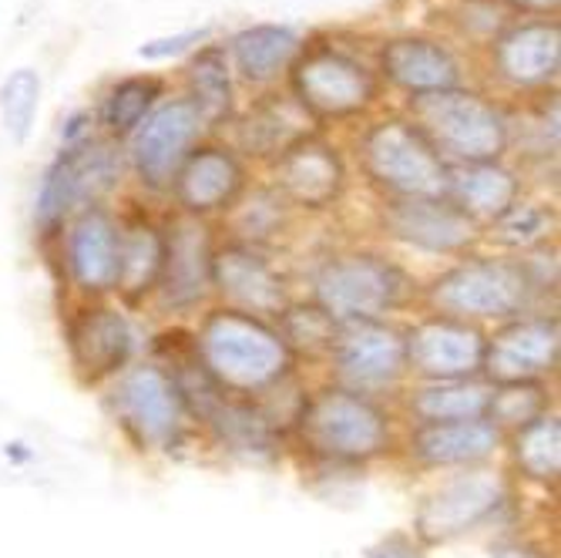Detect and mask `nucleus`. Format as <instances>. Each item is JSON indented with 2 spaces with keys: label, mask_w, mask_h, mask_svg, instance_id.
<instances>
[{
  "label": "nucleus",
  "mask_w": 561,
  "mask_h": 558,
  "mask_svg": "<svg viewBox=\"0 0 561 558\" xmlns=\"http://www.w3.org/2000/svg\"><path fill=\"white\" fill-rule=\"evenodd\" d=\"M367 558H427L421 551V545H414V538H407V535H387L383 542H377Z\"/></svg>",
  "instance_id": "nucleus-40"
},
{
  "label": "nucleus",
  "mask_w": 561,
  "mask_h": 558,
  "mask_svg": "<svg viewBox=\"0 0 561 558\" xmlns=\"http://www.w3.org/2000/svg\"><path fill=\"white\" fill-rule=\"evenodd\" d=\"M545 390L531 380L525 384H504L501 390H491V403H488V421L497 424H512V428H525L538 418H545Z\"/></svg>",
  "instance_id": "nucleus-35"
},
{
  "label": "nucleus",
  "mask_w": 561,
  "mask_h": 558,
  "mask_svg": "<svg viewBox=\"0 0 561 558\" xmlns=\"http://www.w3.org/2000/svg\"><path fill=\"white\" fill-rule=\"evenodd\" d=\"M302 50V37L289 24H249L226 44L229 65L249 84H273L283 78Z\"/></svg>",
  "instance_id": "nucleus-23"
},
{
  "label": "nucleus",
  "mask_w": 561,
  "mask_h": 558,
  "mask_svg": "<svg viewBox=\"0 0 561 558\" xmlns=\"http://www.w3.org/2000/svg\"><path fill=\"white\" fill-rule=\"evenodd\" d=\"M162 257H165L162 232H156L148 223H131L118 236V280H115V286L128 299L145 296L151 286H159Z\"/></svg>",
  "instance_id": "nucleus-30"
},
{
  "label": "nucleus",
  "mask_w": 561,
  "mask_h": 558,
  "mask_svg": "<svg viewBox=\"0 0 561 558\" xmlns=\"http://www.w3.org/2000/svg\"><path fill=\"white\" fill-rule=\"evenodd\" d=\"M343 179H346V172H343L336 148L320 135H306L276 156L279 195L296 202L302 209L330 206V202L343 192Z\"/></svg>",
  "instance_id": "nucleus-15"
},
{
  "label": "nucleus",
  "mask_w": 561,
  "mask_h": 558,
  "mask_svg": "<svg viewBox=\"0 0 561 558\" xmlns=\"http://www.w3.org/2000/svg\"><path fill=\"white\" fill-rule=\"evenodd\" d=\"M531 293V280L522 266L501 260H471L444 273L431 299L434 307L454 317H478V320H504L525 310Z\"/></svg>",
  "instance_id": "nucleus-7"
},
{
  "label": "nucleus",
  "mask_w": 561,
  "mask_h": 558,
  "mask_svg": "<svg viewBox=\"0 0 561 558\" xmlns=\"http://www.w3.org/2000/svg\"><path fill=\"white\" fill-rule=\"evenodd\" d=\"M377 71L387 78L393 88L407 94H437V91H454L465 81V68L457 61V55L421 34H400L380 44L377 50Z\"/></svg>",
  "instance_id": "nucleus-12"
},
{
  "label": "nucleus",
  "mask_w": 561,
  "mask_h": 558,
  "mask_svg": "<svg viewBox=\"0 0 561 558\" xmlns=\"http://www.w3.org/2000/svg\"><path fill=\"white\" fill-rule=\"evenodd\" d=\"M367 175L397 198H440L450 185V166L427 135L407 118H383L360 138Z\"/></svg>",
  "instance_id": "nucleus-3"
},
{
  "label": "nucleus",
  "mask_w": 561,
  "mask_h": 558,
  "mask_svg": "<svg viewBox=\"0 0 561 558\" xmlns=\"http://www.w3.org/2000/svg\"><path fill=\"white\" fill-rule=\"evenodd\" d=\"M122 179V148L112 138H84L81 145L65 148L61 156L47 166L34 219L41 229H58L68 213L78 206H94L101 195H108Z\"/></svg>",
  "instance_id": "nucleus-5"
},
{
  "label": "nucleus",
  "mask_w": 561,
  "mask_h": 558,
  "mask_svg": "<svg viewBox=\"0 0 561 558\" xmlns=\"http://www.w3.org/2000/svg\"><path fill=\"white\" fill-rule=\"evenodd\" d=\"M512 11H522V14H535V18H548L558 11V0H501Z\"/></svg>",
  "instance_id": "nucleus-42"
},
{
  "label": "nucleus",
  "mask_w": 561,
  "mask_h": 558,
  "mask_svg": "<svg viewBox=\"0 0 561 558\" xmlns=\"http://www.w3.org/2000/svg\"><path fill=\"white\" fill-rule=\"evenodd\" d=\"M411 115L427 141L440 151V159L450 156L457 166L497 162L512 141V128H507L501 109L478 91L454 88L437 94H414Z\"/></svg>",
  "instance_id": "nucleus-1"
},
{
  "label": "nucleus",
  "mask_w": 561,
  "mask_h": 558,
  "mask_svg": "<svg viewBox=\"0 0 561 558\" xmlns=\"http://www.w3.org/2000/svg\"><path fill=\"white\" fill-rule=\"evenodd\" d=\"M185 81H188L185 98L198 109L202 125L219 128L232 118L236 84H232V65L222 44H202L185 68Z\"/></svg>",
  "instance_id": "nucleus-27"
},
{
  "label": "nucleus",
  "mask_w": 561,
  "mask_h": 558,
  "mask_svg": "<svg viewBox=\"0 0 561 558\" xmlns=\"http://www.w3.org/2000/svg\"><path fill=\"white\" fill-rule=\"evenodd\" d=\"M522 182L515 179L512 169L497 162H471V166H454L450 169V185L447 195L461 206L471 219H497L518 202Z\"/></svg>",
  "instance_id": "nucleus-28"
},
{
  "label": "nucleus",
  "mask_w": 561,
  "mask_h": 558,
  "mask_svg": "<svg viewBox=\"0 0 561 558\" xmlns=\"http://www.w3.org/2000/svg\"><path fill=\"white\" fill-rule=\"evenodd\" d=\"M515 458L528 478L554 481L561 468V428L554 418H538L525 424L515 437Z\"/></svg>",
  "instance_id": "nucleus-34"
},
{
  "label": "nucleus",
  "mask_w": 561,
  "mask_h": 558,
  "mask_svg": "<svg viewBox=\"0 0 561 558\" xmlns=\"http://www.w3.org/2000/svg\"><path fill=\"white\" fill-rule=\"evenodd\" d=\"M21 447H24V444H8V447H4V454H8V458L24 462V458H27V451H21Z\"/></svg>",
  "instance_id": "nucleus-44"
},
{
  "label": "nucleus",
  "mask_w": 561,
  "mask_h": 558,
  "mask_svg": "<svg viewBox=\"0 0 561 558\" xmlns=\"http://www.w3.org/2000/svg\"><path fill=\"white\" fill-rule=\"evenodd\" d=\"M68 343H71V357L78 371L88 380H101L115 374L118 367H125L131 353V330L125 317L115 310H84L71 323Z\"/></svg>",
  "instance_id": "nucleus-24"
},
{
  "label": "nucleus",
  "mask_w": 561,
  "mask_h": 558,
  "mask_svg": "<svg viewBox=\"0 0 561 558\" xmlns=\"http://www.w3.org/2000/svg\"><path fill=\"white\" fill-rule=\"evenodd\" d=\"M501 441V431L488 418L471 421H440V424H421L411 437L414 458L434 468L447 465H474L494 454Z\"/></svg>",
  "instance_id": "nucleus-25"
},
{
  "label": "nucleus",
  "mask_w": 561,
  "mask_h": 558,
  "mask_svg": "<svg viewBox=\"0 0 561 558\" xmlns=\"http://www.w3.org/2000/svg\"><path fill=\"white\" fill-rule=\"evenodd\" d=\"M118 236L122 229L115 226V219L88 206L78 213V219L71 223L68 232V266L71 276L78 280V286L101 293V289H115L118 280Z\"/></svg>",
  "instance_id": "nucleus-21"
},
{
  "label": "nucleus",
  "mask_w": 561,
  "mask_h": 558,
  "mask_svg": "<svg viewBox=\"0 0 561 558\" xmlns=\"http://www.w3.org/2000/svg\"><path fill=\"white\" fill-rule=\"evenodd\" d=\"M561 68V27L554 18H528L504 24L491 37V71L518 91L554 84Z\"/></svg>",
  "instance_id": "nucleus-11"
},
{
  "label": "nucleus",
  "mask_w": 561,
  "mask_h": 558,
  "mask_svg": "<svg viewBox=\"0 0 561 558\" xmlns=\"http://www.w3.org/2000/svg\"><path fill=\"white\" fill-rule=\"evenodd\" d=\"M333 357L340 367V377L356 387V390H374L387 387L400 377L407 367L403 361V340L377 323V320H360V323H340L336 340H333Z\"/></svg>",
  "instance_id": "nucleus-14"
},
{
  "label": "nucleus",
  "mask_w": 561,
  "mask_h": 558,
  "mask_svg": "<svg viewBox=\"0 0 561 558\" xmlns=\"http://www.w3.org/2000/svg\"><path fill=\"white\" fill-rule=\"evenodd\" d=\"M403 361L431 380H461L484 364V337L461 320H427L403 340Z\"/></svg>",
  "instance_id": "nucleus-13"
},
{
  "label": "nucleus",
  "mask_w": 561,
  "mask_h": 558,
  "mask_svg": "<svg viewBox=\"0 0 561 558\" xmlns=\"http://www.w3.org/2000/svg\"><path fill=\"white\" fill-rule=\"evenodd\" d=\"M387 229L427 252H457L474 239V219L450 195L440 198H390L383 209Z\"/></svg>",
  "instance_id": "nucleus-16"
},
{
  "label": "nucleus",
  "mask_w": 561,
  "mask_h": 558,
  "mask_svg": "<svg viewBox=\"0 0 561 558\" xmlns=\"http://www.w3.org/2000/svg\"><path fill=\"white\" fill-rule=\"evenodd\" d=\"M407 289V276L377 257H343L320 270L317 307H323L336 323L377 320L397 307Z\"/></svg>",
  "instance_id": "nucleus-8"
},
{
  "label": "nucleus",
  "mask_w": 561,
  "mask_h": 558,
  "mask_svg": "<svg viewBox=\"0 0 561 558\" xmlns=\"http://www.w3.org/2000/svg\"><path fill=\"white\" fill-rule=\"evenodd\" d=\"M165 84L162 78L151 75H135V78H122L101 101V125L112 138H125L131 135L148 115L159 105Z\"/></svg>",
  "instance_id": "nucleus-31"
},
{
  "label": "nucleus",
  "mask_w": 561,
  "mask_h": 558,
  "mask_svg": "<svg viewBox=\"0 0 561 558\" xmlns=\"http://www.w3.org/2000/svg\"><path fill=\"white\" fill-rule=\"evenodd\" d=\"M202 115L188 98H169L131 132V166L148 189L172 185L179 166L188 159L202 135Z\"/></svg>",
  "instance_id": "nucleus-9"
},
{
  "label": "nucleus",
  "mask_w": 561,
  "mask_h": 558,
  "mask_svg": "<svg viewBox=\"0 0 561 558\" xmlns=\"http://www.w3.org/2000/svg\"><path fill=\"white\" fill-rule=\"evenodd\" d=\"M286 75L293 88L289 94L313 115V122L360 115L380 94L377 71L333 44H302Z\"/></svg>",
  "instance_id": "nucleus-4"
},
{
  "label": "nucleus",
  "mask_w": 561,
  "mask_h": 558,
  "mask_svg": "<svg viewBox=\"0 0 561 558\" xmlns=\"http://www.w3.org/2000/svg\"><path fill=\"white\" fill-rule=\"evenodd\" d=\"M165 257H162V296L169 307H188L202 293H206L213 280V249L209 232L195 219L172 223L169 236H162Z\"/></svg>",
  "instance_id": "nucleus-20"
},
{
  "label": "nucleus",
  "mask_w": 561,
  "mask_h": 558,
  "mask_svg": "<svg viewBox=\"0 0 561 558\" xmlns=\"http://www.w3.org/2000/svg\"><path fill=\"white\" fill-rule=\"evenodd\" d=\"M88 132H91V112H71V115L65 118V125H61V141H65V148L81 145V141L88 138Z\"/></svg>",
  "instance_id": "nucleus-41"
},
{
  "label": "nucleus",
  "mask_w": 561,
  "mask_h": 558,
  "mask_svg": "<svg viewBox=\"0 0 561 558\" xmlns=\"http://www.w3.org/2000/svg\"><path fill=\"white\" fill-rule=\"evenodd\" d=\"M491 390L474 380H437L434 387H424L414 397V414L424 424L440 421H471L488 418Z\"/></svg>",
  "instance_id": "nucleus-32"
},
{
  "label": "nucleus",
  "mask_w": 561,
  "mask_h": 558,
  "mask_svg": "<svg viewBox=\"0 0 561 558\" xmlns=\"http://www.w3.org/2000/svg\"><path fill=\"white\" fill-rule=\"evenodd\" d=\"M245 172L229 148H192L172 179V192L185 213L226 209L242 192Z\"/></svg>",
  "instance_id": "nucleus-19"
},
{
  "label": "nucleus",
  "mask_w": 561,
  "mask_h": 558,
  "mask_svg": "<svg viewBox=\"0 0 561 558\" xmlns=\"http://www.w3.org/2000/svg\"><path fill=\"white\" fill-rule=\"evenodd\" d=\"M41 109V75L34 68H18L0 84V118L11 141L24 145L34 132V118Z\"/></svg>",
  "instance_id": "nucleus-33"
},
{
  "label": "nucleus",
  "mask_w": 561,
  "mask_h": 558,
  "mask_svg": "<svg viewBox=\"0 0 561 558\" xmlns=\"http://www.w3.org/2000/svg\"><path fill=\"white\" fill-rule=\"evenodd\" d=\"M213 280L219 289L242 307V314H279L286 307L283 280L276 270L256 257L249 246H226L213 257Z\"/></svg>",
  "instance_id": "nucleus-22"
},
{
  "label": "nucleus",
  "mask_w": 561,
  "mask_h": 558,
  "mask_svg": "<svg viewBox=\"0 0 561 558\" xmlns=\"http://www.w3.org/2000/svg\"><path fill=\"white\" fill-rule=\"evenodd\" d=\"M558 364V323L518 320L484 343V371L497 384H525Z\"/></svg>",
  "instance_id": "nucleus-17"
},
{
  "label": "nucleus",
  "mask_w": 561,
  "mask_h": 558,
  "mask_svg": "<svg viewBox=\"0 0 561 558\" xmlns=\"http://www.w3.org/2000/svg\"><path fill=\"white\" fill-rule=\"evenodd\" d=\"M213 37V27H188V31H179V34H169V37H156V41H145L135 55L141 61H169V58H179L192 47H202Z\"/></svg>",
  "instance_id": "nucleus-39"
},
{
  "label": "nucleus",
  "mask_w": 561,
  "mask_h": 558,
  "mask_svg": "<svg viewBox=\"0 0 561 558\" xmlns=\"http://www.w3.org/2000/svg\"><path fill=\"white\" fill-rule=\"evenodd\" d=\"M283 226V195L256 192L236 213V229L242 239H270Z\"/></svg>",
  "instance_id": "nucleus-38"
},
{
  "label": "nucleus",
  "mask_w": 561,
  "mask_h": 558,
  "mask_svg": "<svg viewBox=\"0 0 561 558\" xmlns=\"http://www.w3.org/2000/svg\"><path fill=\"white\" fill-rule=\"evenodd\" d=\"M302 437L313 451L336 462H364L383 451L390 428L374 400L353 390H327L306 403L299 418Z\"/></svg>",
  "instance_id": "nucleus-6"
},
{
  "label": "nucleus",
  "mask_w": 561,
  "mask_h": 558,
  "mask_svg": "<svg viewBox=\"0 0 561 558\" xmlns=\"http://www.w3.org/2000/svg\"><path fill=\"white\" fill-rule=\"evenodd\" d=\"M198 357L222 387L236 390H266L289 367L283 337L242 310H219L202 323Z\"/></svg>",
  "instance_id": "nucleus-2"
},
{
  "label": "nucleus",
  "mask_w": 561,
  "mask_h": 558,
  "mask_svg": "<svg viewBox=\"0 0 561 558\" xmlns=\"http://www.w3.org/2000/svg\"><path fill=\"white\" fill-rule=\"evenodd\" d=\"M501 504V485L488 475H465L434 491L417 512V532L424 542H447L484 522Z\"/></svg>",
  "instance_id": "nucleus-18"
},
{
  "label": "nucleus",
  "mask_w": 561,
  "mask_h": 558,
  "mask_svg": "<svg viewBox=\"0 0 561 558\" xmlns=\"http://www.w3.org/2000/svg\"><path fill=\"white\" fill-rule=\"evenodd\" d=\"M551 216L538 202H515L512 209L501 213L491 226V236L504 246H535L548 236Z\"/></svg>",
  "instance_id": "nucleus-36"
},
{
  "label": "nucleus",
  "mask_w": 561,
  "mask_h": 558,
  "mask_svg": "<svg viewBox=\"0 0 561 558\" xmlns=\"http://www.w3.org/2000/svg\"><path fill=\"white\" fill-rule=\"evenodd\" d=\"M494 558H531V555H528L525 548H501Z\"/></svg>",
  "instance_id": "nucleus-43"
},
{
  "label": "nucleus",
  "mask_w": 561,
  "mask_h": 558,
  "mask_svg": "<svg viewBox=\"0 0 561 558\" xmlns=\"http://www.w3.org/2000/svg\"><path fill=\"white\" fill-rule=\"evenodd\" d=\"M209 428L219 434V441L242 454L249 462H263L273 458L276 451V431H273V418L260 408H252L245 400H229L226 394L213 403L206 414Z\"/></svg>",
  "instance_id": "nucleus-29"
},
{
  "label": "nucleus",
  "mask_w": 561,
  "mask_h": 558,
  "mask_svg": "<svg viewBox=\"0 0 561 558\" xmlns=\"http://www.w3.org/2000/svg\"><path fill=\"white\" fill-rule=\"evenodd\" d=\"M283 317V330L293 343L306 346V350H320V346H333L340 323L323 310V307H299Z\"/></svg>",
  "instance_id": "nucleus-37"
},
{
  "label": "nucleus",
  "mask_w": 561,
  "mask_h": 558,
  "mask_svg": "<svg viewBox=\"0 0 561 558\" xmlns=\"http://www.w3.org/2000/svg\"><path fill=\"white\" fill-rule=\"evenodd\" d=\"M313 115L293 94H266L242 122V148L249 156H279L293 141L310 135Z\"/></svg>",
  "instance_id": "nucleus-26"
},
{
  "label": "nucleus",
  "mask_w": 561,
  "mask_h": 558,
  "mask_svg": "<svg viewBox=\"0 0 561 558\" xmlns=\"http://www.w3.org/2000/svg\"><path fill=\"white\" fill-rule=\"evenodd\" d=\"M115 414L141 444L172 447L185 424V403L162 367H135L115 387Z\"/></svg>",
  "instance_id": "nucleus-10"
}]
</instances>
